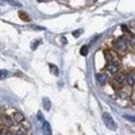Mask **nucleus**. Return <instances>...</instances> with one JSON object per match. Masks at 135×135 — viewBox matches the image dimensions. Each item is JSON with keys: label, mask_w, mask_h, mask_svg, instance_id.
I'll list each match as a JSON object with an SVG mask.
<instances>
[{"label": "nucleus", "mask_w": 135, "mask_h": 135, "mask_svg": "<svg viewBox=\"0 0 135 135\" xmlns=\"http://www.w3.org/2000/svg\"><path fill=\"white\" fill-rule=\"evenodd\" d=\"M115 47L118 51L120 53H124L128 47V39L124 37H119L118 39H115Z\"/></svg>", "instance_id": "nucleus-1"}, {"label": "nucleus", "mask_w": 135, "mask_h": 135, "mask_svg": "<svg viewBox=\"0 0 135 135\" xmlns=\"http://www.w3.org/2000/svg\"><path fill=\"white\" fill-rule=\"evenodd\" d=\"M103 120L105 123V127H108L111 131H116V123L112 119V116L108 114V112H104L103 114Z\"/></svg>", "instance_id": "nucleus-2"}, {"label": "nucleus", "mask_w": 135, "mask_h": 135, "mask_svg": "<svg viewBox=\"0 0 135 135\" xmlns=\"http://www.w3.org/2000/svg\"><path fill=\"white\" fill-rule=\"evenodd\" d=\"M126 84V73H123V72H119L115 74V78H114V86L116 88H120Z\"/></svg>", "instance_id": "nucleus-3"}, {"label": "nucleus", "mask_w": 135, "mask_h": 135, "mask_svg": "<svg viewBox=\"0 0 135 135\" xmlns=\"http://www.w3.org/2000/svg\"><path fill=\"white\" fill-rule=\"evenodd\" d=\"M105 70L115 76L116 73H119V64L116 61H108V64L105 65Z\"/></svg>", "instance_id": "nucleus-4"}, {"label": "nucleus", "mask_w": 135, "mask_h": 135, "mask_svg": "<svg viewBox=\"0 0 135 135\" xmlns=\"http://www.w3.org/2000/svg\"><path fill=\"white\" fill-rule=\"evenodd\" d=\"M96 80H97L99 85H104V84H107V81H108V77H107L105 73H97V74H96Z\"/></svg>", "instance_id": "nucleus-5"}, {"label": "nucleus", "mask_w": 135, "mask_h": 135, "mask_svg": "<svg viewBox=\"0 0 135 135\" xmlns=\"http://www.w3.org/2000/svg\"><path fill=\"white\" fill-rule=\"evenodd\" d=\"M126 84H128V85H134L135 84V72L126 73Z\"/></svg>", "instance_id": "nucleus-6"}, {"label": "nucleus", "mask_w": 135, "mask_h": 135, "mask_svg": "<svg viewBox=\"0 0 135 135\" xmlns=\"http://www.w3.org/2000/svg\"><path fill=\"white\" fill-rule=\"evenodd\" d=\"M23 120H25L23 114H22V112H15V114H14V122H16V123H22Z\"/></svg>", "instance_id": "nucleus-7"}, {"label": "nucleus", "mask_w": 135, "mask_h": 135, "mask_svg": "<svg viewBox=\"0 0 135 135\" xmlns=\"http://www.w3.org/2000/svg\"><path fill=\"white\" fill-rule=\"evenodd\" d=\"M49 69H50V72L54 74V76H58L60 74V70H58V68L55 66V65H53V64H50L49 65Z\"/></svg>", "instance_id": "nucleus-8"}, {"label": "nucleus", "mask_w": 135, "mask_h": 135, "mask_svg": "<svg viewBox=\"0 0 135 135\" xmlns=\"http://www.w3.org/2000/svg\"><path fill=\"white\" fill-rule=\"evenodd\" d=\"M3 120H4V124H6V126H8V127L14 124V120L11 119L9 116H7V115H4V116H3Z\"/></svg>", "instance_id": "nucleus-9"}, {"label": "nucleus", "mask_w": 135, "mask_h": 135, "mask_svg": "<svg viewBox=\"0 0 135 135\" xmlns=\"http://www.w3.org/2000/svg\"><path fill=\"white\" fill-rule=\"evenodd\" d=\"M43 131L46 132L47 135H51V128H50V124L47 122H43Z\"/></svg>", "instance_id": "nucleus-10"}, {"label": "nucleus", "mask_w": 135, "mask_h": 135, "mask_svg": "<svg viewBox=\"0 0 135 135\" xmlns=\"http://www.w3.org/2000/svg\"><path fill=\"white\" fill-rule=\"evenodd\" d=\"M19 16L23 19L25 22H30V16H28L26 12H23V11H19Z\"/></svg>", "instance_id": "nucleus-11"}, {"label": "nucleus", "mask_w": 135, "mask_h": 135, "mask_svg": "<svg viewBox=\"0 0 135 135\" xmlns=\"http://www.w3.org/2000/svg\"><path fill=\"white\" fill-rule=\"evenodd\" d=\"M9 76L8 70H0V80H4V78H7Z\"/></svg>", "instance_id": "nucleus-12"}, {"label": "nucleus", "mask_w": 135, "mask_h": 135, "mask_svg": "<svg viewBox=\"0 0 135 135\" xmlns=\"http://www.w3.org/2000/svg\"><path fill=\"white\" fill-rule=\"evenodd\" d=\"M41 43H42L41 39H35V42H34V43H32V46H31V49H32V50H37V47L39 46Z\"/></svg>", "instance_id": "nucleus-13"}, {"label": "nucleus", "mask_w": 135, "mask_h": 135, "mask_svg": "<svg viewBox=\"0 0 135 135\" xmlns=\"http://www.w3.org/2000/svg\"><path fill=\"white\" fill-rule=\"evenodd\" d=\"M7 2H8V4H11V6H14V7H22V4L20 3H18V2H14V0H7Z\"/></svg>", "instance_id": "nucleus-14"}, {"label": "nucleus", "mask_w": 135, "mask_h": 135, "mask_svg": "<svg viewBox=\"0 0 135 135\" xmlns=\"http://www.w3.org/2000/svg\"><path fill=\"white\" fill-rule=\"evenodd\" d=\"M80 54H81V55H86V54H88V46H83V47L80 49Z\"/></svg>", "instance_id": "nucleus-15"}, {"label": "nucleus", "mask_w": 135, "mask_h": 135, "mask_svg": "<svg viewBox=\"0 0 135 135\" xmlns=\"http://www.w3.org/2000/svg\"><path fill=\"white\" fill-rule=\"evenodd\" d=\"M43 103H45V109H50V101H49V99H43Z\"/></svg>", "instance_id": "nucleus-16"}, {"label": "nucleus", "mask_w": 135, "mask_h": 135, "mask_svg": "<svg viewBox=\"0 0 135 135\" xmlns=\"http://www.w3.org/2000/svg\"><path fill=\"white\" fill-rule=\"evenodd\" d=\"M81 32H83V30H77V31H73V32H72V35L77 38V37H80V35H81Z\"/></svg>", "instance_id": "nucleus-17"}, {"label": "nucleus", "mask_w": 135, "mask_h": 135, "mask_svg": "<svg viewBox=\"0 0 135 135\" xmlns=\"http://www.w3.org/2000/svg\"><path fill=\"white\" fill-rule=\"evenodd\" d=\"M124 118L127 119V120H130V122H135V116H131V115H124Z\"/></svg>", "instance_id": "nucleus-18"}, {"label": "nucleus", "mask_w": 135, "mask_h": 135, "mask_svg": "<svg viewBox=\"0 0 135 135\" xmlns=\"http://www.w3.org/2000/svg\"><path fill=\"white\" fill-rule=\"evenodd\" d=\"M16 135H26V131L22 130V128H19V130L16 131Z\"/></svg>", "instance_id": "nucleus-19"}, {"label": "nucleus", "mask_w": 135, "mask_h": 135, "mask_svg": "<svg viewBox=\"0 0 135 135\" xmlns=\"http://www.w3.org/2000/svg\"><path fill=\"white\" fill-rule=\"evenodd\" d=\"M37 119H38V120H42V122H43V115L41 114V112H38V115H37Z\"/></svg>", "instance_id": "nucleus-20"}, {"label": "nucleus", "mask_w": 135, "mask_h": 135, "mask_svg": "<svg viewBox=\"0 0 135 135\" xmlns=\"http://www.w3.org/2000/svg\"><path fill=\"white\" fill-rule=\"evenodd\" d=\"M61 42H62L64 45H66V38H65V37H62V38H61Z\"/></svg>", "instance_id": "nucleus-21"}, {"label": "nucleus", "mask_w": 135, "mask_h": 135, "mask_svg": "<svg viewBox=\"0 0 135 135\" xmlns=\"http://www.w3.org/2000/svg\"><path fill=\"white\" fill-rule=\"evenodd\" d=\"M0 135H4V131H3V128L0 127Z\"/></svg>", "instance_id": "nucleus-22"}, {"label": "nucleus", "mask_w": 135, "mask_h": 135, "mask_svg": "<svg viewBox=\"0 0 135 135\" xmlns=\"http://www.w3.org/2000/svg\"><path fill=\"white\" fill-rule=\"evenodd\" d=\"M4 135H14V134H11V132H4Z\"/></svg>", "instance_id": "nucleus-23"}, {"label": "nucleus", "mask_w": 135, "mask_h": 135, "mask_svg": "<svg viewBox=\"0 0 135 135\" xmlns=\"http://www.w3.org/2000/svg\"><path fill=\"white\" fill-rule=\"evenodd\" d=\"M38 2H47V0H38Z\"/></svg>", "instance_id": "nucleus-24"}]
</instances>
